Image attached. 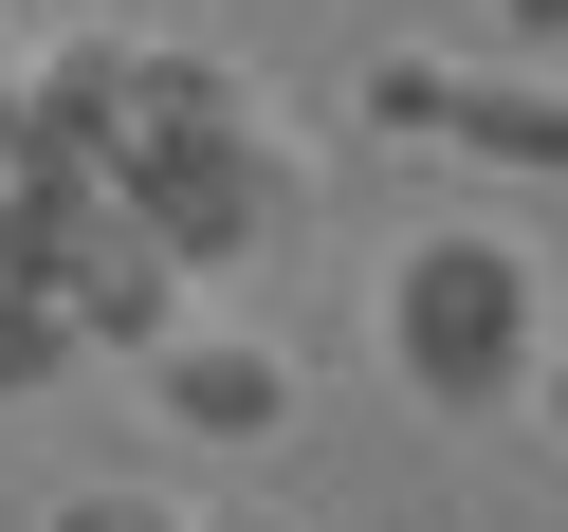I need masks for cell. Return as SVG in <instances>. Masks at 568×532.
<instances>
[{
  "label": "cell",
  "instance_id": "cell-9",
  "mask_svg": "<svg viewBox=\"0 0 568 532\" xmlns=\"http://www.w3.org/2000/svg\"><path fill=\"white\" fill-rule=\"evenodd\" d=\"M531 422H550V441H568V349H550V368H531Z\"/></svg>",
  "mask_w": 568,
  "mask_h": 532
},
{
  "label": "cell",
  "instance_id": "cell-6",
  "mask_svg": "<svg viewBox=\"0 0 568 532\" xmlns=\"http://www.w3.org/2000/svg\"><path fill=\"white\" fill-rule=\"evenodd\" d=\"M74 368H92V349H74V312L0 275V404H38V385H74Z\"/></svg>",
  "mask_w": 568,
  "mask_h": 532
},
{
  "label": "cell",
  "instance_id": "cell-1",
  "mask_svg": "<svg viewBox=\"0 0 568 532\" xmlns=\"http://www.w3.org/2000/svg\"><path fill=\"white\" fill-rule=\"evenodd\" d=\"M385 368H404L440 422L531 404V368H550V294H531V258H514L495 221L404 239V258H385Z\"/></svg>",
  "mask_w": 568,
  "mask_h": 532
},
{
  "label": "cell",
  "instance_id": "cell-3",
  "mask_svg": "<svg viewBox=\"0 0 568 532\" xmlns=\"http://www.w3.org/2000/svg\"><path fill=\"white\" fill-rule=\"evenodd\" d=\"M348 111L385 129V148H458V165H495V184H568V92L550 74H477V56H367L348 74Z\"/></svg>",
  "mask_w": 568,
  "mask_h": 532
},
{
  "label": "cell",
  "instance_id": "cell-11",
  "mask_svg": "<svg viewBox=\"0 0 568 532\" xmlns=\"http://www.w3.org/2000/svg\"><path fill=\"white\" fill-rule=\"evenodd\" d=\"M0 19H19V0H0Z\"/></svg>",
  "mask_w": 568,
  "mask_h": 532
},
{
  "label": "cell",
  "instance_id": "cell-7",
  "mask_svg": "<svg viewBox=\"0 0 568 532\" xmlns=\"http://www.w3.org/2000/svg\"><path fill=\"white\" fill-rule=\"evenodd\" d=\"M38 532H202V514H184V495H148V478H74Z\"/></svg>",
  "mask_w": 568,
  "mask_h": 532
},
{
  "label": "cell",
  "instance_id": "cell-4",
  "mask_svg": "<svg viewBox=\"0 0 568 532\" xmlns=\"http://www.w3.org/2000/svg\"><path fill=\"white\" fill-rule=\"evenodd\" d=\"M148 422H184V441H294V349L184 312V331L148 349Z\"/></svg>",
  "mask_w": 568,
  "mask_h": 532
},
{
  "label": "cell",
  "instance_id": "cell-8",
  "mask_svg": "<svg viewBox=\"0 0 568 532\" xmlns=\"http://www.w3.org/2000/svg\"><path fill=\"white\" fill-rule=\"evenodd\" d=\"M495 38H531V56H568V0H495Z\"/></svg>",
  "mask_w": 568,
  "mask_h": 532
},
{
  "label": "cell",
  "instance_id": "cell-10",
  "mask_svg": "<svg viewBox=\"0 0 568 532\" xmlns=\"http://www.w3.org/2000/svg\"><path fill=\"white\" fill-rule=\"evenodd\" d=\"M202 532H294V514H202Z\"/></svg>",
  "mask_w": 568,
  "mask_h": 532
},
{
  "label": "cell",
  "instance_id": "cell-5",
  "mask_svg": "<svg viewBox=\"0 0 568 532\" xmlns=\"http://www.w3.org/2000/svg\"><path fill=\"white\" fill-rule=\"evenodd\" d=\"M55 312H74V349H111V368H148V349L184 331V258H165L148 221H111V239L74 258V294H55Z\"/></svg>",
  "mask_w": 568,
  "mask_h": 532
},
{
  "label": "cell",
  "instance_id": "cell-2",
  "mask_svg": "<svg viewBox=\"0 0 568 532\" xmlns=\"http://www.w3.org/2000/svg\"><path fill=\"white\" fill-rule=\"evenodd\" d=\"M111 202L202 275V258H275V239L312 221V165L275 148L257 111H202V129H129V148H111Z\"/></svg>",
  "mask_w": 568,
  "mask_h": 532
}]
</instances>
